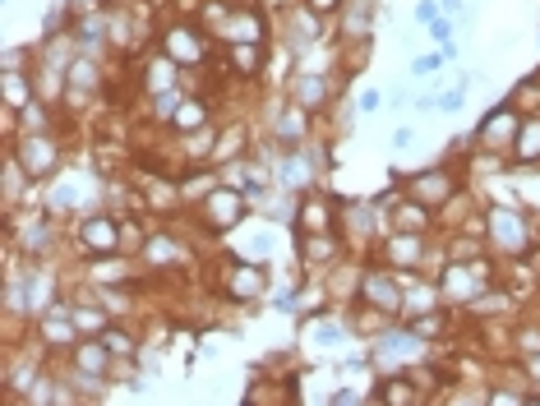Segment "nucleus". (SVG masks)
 I'll use <instances>...</instances> for the list:
<instances>
[{
    "instance_id": "nucleus-1",
    "label": "nucleus",
    "mask_w": 540,
    "mask_h": 406,
    "mask_svg": "<svg viewBox=\"0 0 540 406\" xmlns=\"http://www.w3.org/2000/svg\"><path fill=\"white\" fill-rule=\"evenodd\" d=\"M88 240H93V249H111V227H106V222L88 227Z\"/></svg>"
}]
</instances>
